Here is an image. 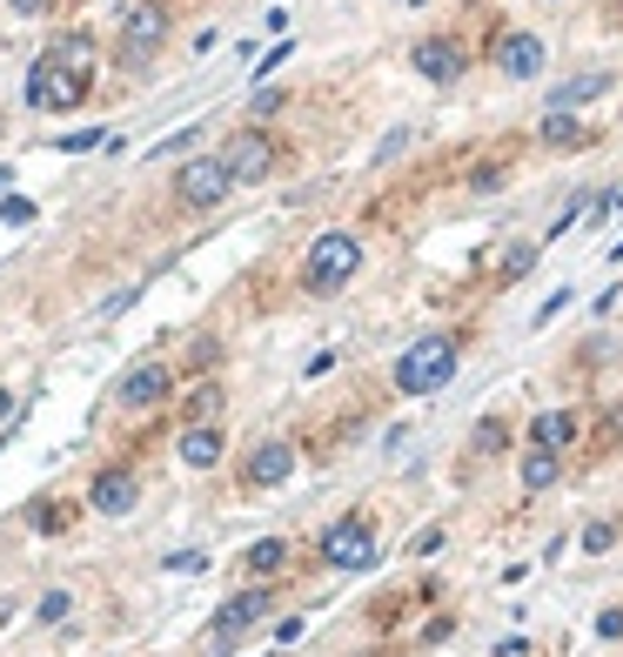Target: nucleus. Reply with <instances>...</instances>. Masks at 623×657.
Instances as JSON below:
<instances>
[{
  "label": "nucleus",
  "instance_id": "f257e3e1",
  "mask_svg": "<svg viewBox=\"0 0 623 657\" xmlns=\"http://www.w3.org/2000/svg\"><path fill=\"white\" fill-rule=\"evenodd\" d=\"M101 67H107V48H101L94 27H54L48 48L34 54L21 94H27L34 114H54V122H61V114H81V108L94 101Z\"/></svg>",
  "mask_w": 623,
  "mask_h": 657
},
{
  "label": "nucleus",
  "instance_id": "f03ea898",
  "mask_svg": "<svg viewBox=\"0 0 623 657\" xmlns=\"http://www.w3.org/2000/svg\"><path fill=\"white\" fill-rule=\"evenodd\" d=\"M369 268V242L356 228H316V236L302 242V262H295V295L302 302H335L363 282Z\"/></svg>",
  "mask_w": 623,
  "mask_h": 657
},
{
  "label": "nucleus",
  "instance_id": "7ed1b4c3",
  "mask_svg": "<svg viewBox=\"0 0 623 657\" xmlns=\"http://www.w3.org/2000/svg\"><path fill=\"white\" fill-rule=\"evenodd\" d=\"M462 350H470V329H422L403 342V356L389 363V390L403 403H422V396H443L456 369H462Z\"/></svg>",
  "mask_w": 623,
  "mask_h": 657
},
{
  "label": "nucleus",
  "instance_id": "20e7f679",
  "mask_svg": "<svg viewBox=\"0 0 623 657\" xmlns=\"http://www.w3.org/2000/svg\"><path fill=\"white\" fill-rule=\"evenodd\" d=\"M168 41H175V0H128L122 8V21H114V67L128 74V81H148L154 67H162V54H168Z\"/></svg>",
  "mask_w": 623,
  "mask_h": 657
},
{
  "label": "nucleus",
  "instance_id": "39448f33",
  "mask_svg": "<svg viewBox=\"0 0 623 657\" xmlns=\"http://www.w3.org/2000/svg\"><path fill=\"white\" fill-rule=\"evenodd\" d=\"M215 154L228 162L236 188H268V181H282L289 162H295V148L276 135V122H242V128H228Z\"/></svg>",
  "mask_w": 623,
  "mask_h": 657
},
{
  "label": "nucleus",
  "instance_id": "423d86ee",
  "mask_svg": "<svg viewBox=\"0 0 623 657\" xmlns=\"http://www.w3.org/2000/svg\"><path fill=\"white\" fill-rule=\"evenodd\" d=\"M175 396H181V369H175V356H135L122 376H114V390H107V403H114V416H162V409H175Z\"/></svg>",
  "mask_w": 623,
  "mask_h": 657
},
{
  "label": "nucleus",
  "instance_id": "0eeeda50",
  "mask_svg": "<svg viewBox=\"0 0 623 657\" xmlns=\"http://www.w3.org/2000/svg\"><path fill=\"white\" fill-rule=\"evenodd\" d=\"M376 557H382V523H376V510H363V504L342 510V517H329L322 536H316V564L335 570V577L376 570Z\"/></svg>",
  "mask_w": 623,
  "mask_h": 657
},
{
  "label": "nucleus",
  "instance_id": "6e6552de",
  "mask_svg": "<svg viewBox=\"0 0 623 657\" xmlns=\"http://www.w3.org/2000/svg\"><path fill=\"white\" fill-rule=\"evenodd\" d=\"M228 202H236V175H228V162H221L215 148L175 162V175H168V209L175 215H215Z\"/></svg>",
  "mask_w": 623,
  "mask_h": 657
},
{
  "label": "nucleus",
  "instance_id": "1a4fd4ad",
  "mask_svg": "<svg viewBox=\"0 0 623 657\" xmlns=\"http://www.w3.org/2000/svg\"><path fill=\"white\" fill-rule=\"evenodd\" d=\"M295 470H302V443H295L289 430L255 437V443L236 456V496H276V490L295 483Z\"/></svg>",
  "mask_w": 623,
  "mask_h": 657
},
{
  "label": "nucleus",
  "instance_id": "9d476101",
  "mask_svg": "<svg viewBox=\"0 0 623 657\" xmlns=\"http://www.w3.org/2000/svg\"><path fill=\"white\" fill-rule=\"evenodd\" d=\"M276 604H282V584H242L228 604H215L208 631H202L208 657H236V644H242L255 624H268V617H276Z\"/></svg>",
  "mask_w": 623,
  "mask_h": 657
},
{
  "label": "nucleus",
  "instance_id": "9b49d317",
  "mask_svg": "<svg viewBox=\"0 0 623 657\" xmlns=\"http://www.w3.org/2000/svg\"><path fill=\"white\" fill-rule=\"evenodd\" d=\"M490 67L503 81H543L550 74V41L536 27H517V21H496L490 27Z\"/></svg>",
  "mask_w": 623,
  "mask_h": 657
},
{
  "label": "nucleus",
  "instance_id": "f8f14e48",
  "mask_svg": "<svg viewBox=\"0 0 623 657\" xmlns=\"http://www.w3.org/2000/svg\"><path fill=\"white\" fill-rule=\"evenodd\" d=\"M470 67H476V48H470V34H456V27H436L409 48V74L430 81V88H456Z\"/></svg>",
  "mask_w": 623,
  "mask_h": 657
},
{
  "label": "nucleus",
  "instance_id": "ddd939ff",
  "mask_svg": "<svg viewBox=\"0 0 623 657\" xmlns=\"http://www.w3.org/2000/svg\"><path fill=\"white\" fill-rule=\"evenodd\" d=\"M141 490H148V483H141V463H135V456H107V463H94L81 504H88L94 517H107V523H122V517H135Z\"/></svg>",
  "mask_w": 623,
  "mask_h": 657
},
{
  "label": "nucleus",
  "instance_id": "4468645a",
  "mask_svg": "<svg viewBox=\"0 0 623 657\" xmlns=\"http://www.w3.org/2000/svg\"><path fill=\"white\" fill-rule=\"evenodd\" d=\"M175 463L194 470V477L221 470V463H228V416H215V422H175Z\"/></svg>",
  "mask_w": 623,
  "mask_h": 657
},
{
  "label": "nucleus",
  "instance_id": "2eb2a0df",
  "mask_svg": "<svg viewBox=\"0 0 623 657\" xmlns=\"http://www.w3.org/2000/svg\"><path fill=\"white\" fill-rule=\"evenodd\" d=\"M603 128L590 122V114H576V108H543V122H536V148L543 154H583V148H597Z\"/></svg>",
  "mask_w": 623,
  "mask_h": 657
},
{
  "label": "nucleus",
  "instance_id": "dca6fc26",
  "mask_svg": "<svg viewBox=\"0 0 623 657\" xmlns=\"http://www.w3.org/2000/svg\"><path fill=\"white\" fill-rule=\"evenodd\" d=\"M536 262H543V236H510L503 255H496V268H490V295H510L517 282H530Z\"/></svg>",
  "mask_w": 623,
  "mask_h": 657
},
{
  "label": "nucleus",
  "instance_id": "f3484780",
  "mask_svg": "<svg viewBox=\"0 0 623 657\" xmlns=\"http://www.w3.org/2000/svg\"><path fill=\"white\" fill-rule=\"evenodd\" d=\"M523 443H543V450H576L583 443V409H570V403H557V409H536L530 416V430H523Z\"/></svg>",
  "mask_w": 623,
  "mask_h": 657
},
{
  "label": "nucleus",
  "instance_id": "a211bd4d",
  "mask_svg": "<svg viewBox=\"0 0 623 657\" xmlns=\"http://www.w3.org/2000/svg\"><path fill=\"white\" fill-rule=\"evenodd\" d=\"M188 396H175V422H215L228 416V382L221 376H188Z\"/></svg>",
  "mask_w": 623,
  "mask_h": 657
},
{
  "label": "nucleus",
  "instance_id": "6ab92c4d",
  "mask_svg": "<svg viewBox=\"0 0 623 657\" xmlns=\"http://www.w3.org/2000/svg\"><path fill=\"white\" fill-rule=\"evenodd\" d=\"M289 564H295V544H289V536H255V544L242 551V577H249V584H282Z\"/></svg>",
  "mask_w": 623,
  "mask_h": 657
},
{
  "label": "nucleus",
  "instance_id": "aec40b11",
  "mask_svg": "<svg viewBox=\"0 0 623 657\" xmlns=\"http://www.w3.org/2000/svg\"><path fill=\"white\" fill-rule=\"evenodd\" d=\"M517 181V148H496V154H476L470 162V175H462V188H470L476 202H490V195H503V188Z\"/></svg>",
  "mask_w": 623,
  "mask_h": 657
},
{
  "label": "nucleus",
  "instance_id": "412c9836",
  "mask_svg": "<svg viewBox=\"0 0 623 657\" xmlns=\"http://www.w3.org/2000/svg\"><path fill=\"white\" fill-rule=\"evenodd\" d=\"M603 94H616V74L610 67H583V74H570V81H557L550 88V108H590V101H603Z\"/></svg>",
  "mask_w": 623,
  "mask_h": 657
},
{
  "label": "nucleus",
  "instance_id": "4be33fe9",
  "mask_svg": "<svg viewBox=\"0 0 623 657\" xmlns=\"http://www.w3.org/2000/svg\"><path fill=\"white\" fill-rule=\"evenodd\" d=\"M517 477H523V490H530V496H543V490H557V483H563V450H543V443H523V456H517Z\"/></svg>",
  "mask_w": 623,
  "mask_h": 657
},
{
  "label": "nucleus",
  "instance_id": "5701e85b",
  "mask_svg": "<svg viewBox=\"0 0 623 657\" xmlns=\"http://www.w3.org/2000/svg\"><path fill=\"white\" fill-rule=\"evenodd\" d=\"M470 456H483V463H496V456H510V416H503V409L476 416V430H470Z\"/></svg>",
  "mask_w": 623,
  "mask_h": 657
},
{
  "label": "nucleus",
  "instance_id": "b1692460",
  "mask_svg": "<svg viewBox=\"0 0 623 657\" xmlns=\"http://www.w3.org/2000/svg\"><path fill=\"white\" fill-rule=\"evenodd\" d=\"M221 356H228V350H221V336H194V342H188V356H181L175 369H181V382H188V376H221Z\"/></svg>",
  "mask_w": 623,
  "mask_h": 657
},
{
  "label": "nucleus",
  "instance_id": "393cba45",
  "mask_svg": "<svg viewBox=\"0 0 623 657\" xmlns=\"http://www.w3.org/2000/svg\"><path fill=\"white\" fill-rule=\"evenodd\" d=\"M616 536H623V523H616V517H590L576 544H583V557H610V551H616Z\"/></svg>",
  "mask_w": 623,
  "mask_h": 657
},
{
  "label": "nucleus",
  "instance_id": "a878e982",
  "mask_svg": "<svg viewBox=\"0 0 623 657\" xmlns=\"http://www.w3.org/2000/svg\"><path fill=\"white\" fill-rule=\"evenodd\" d=\"M27 523L41 536H67L74 530V504H48V496H41V504H27Z\"/></svg>",
  "mask_w": 623,
  "mask_h": 657
},
{
  "label": "nucleus",
  "instance_id": "bb28decb",
  "mask_svg": "<svg viewBox=\"0 0 623 657\" xmlns=\"http://www.w3.org/2000/svg\"><path fill=\"white\" fill-rule=\"evenodd\" d=\"M202 135H208V122H188L181 135H168V141H154V148H148V162H181V154H188L194 141H202Z\"/></svg>",
  "mask_w": 623,
  "mask_h": 657
},
{
  "label": "nucleus",
  "instance_id": "cd10ccee",
  "mask_svg": "<svg viewBox=\"0 0 623 657\" xmlns=\"http://www.w3.org/2000/svg\"><path fill=\"white\" fill-rule=\"evenodd\" d=\"M101 141H107V128L94 122V128H67V135H54L48 148H54V154H88V148H101Z\"/></svg>",
  "mask_w": 623,
  "mask_h": 657
},
{
  "label": "nucleus",
  "instance_id": "c85d7f7f",
  "mask_svg": "<svg viewBox=\"0 0 623 657\" xmlns=\"http://www.w3.org/2000/svg\"><path fill=\"white\" fill-rule=\"evenodd\" d=\"M34 617H41V624H61V617H74V591H67V584L41 591V604H34Z\"/></svg>",
  "mask_w": 623,
  "mask_h": 657
},
{
  "label": "nucleus",
  "instance_id": "c756f323",
  "mask_svg": "<svg viewBox=\"0 0 623 657\" xmlns=\"http://www.w3.org/2000/svg\"><path fill=\"white\" fill-rule=\"evenodd\" d=\"M34 215H41V209H34L27 195H14V188H8V195H0V228H27Z\"/></svg>",
  "mask_w": 623,
  "mask_h": 657
},
{
  "label": "nucleus",
  "instance_id": "7c9ffc66",
  "mask_svg": "<svg viewBox=\"0 0 623 657\" xmlns=\"http://www.w3.org/2000/svg\"><path fill=\"white\" fill-rule=\"evenodd\" d=\"M409 141H416V128H389V135L376 141V168H389V162H396V154H403Z\"/></svg>",
  "mask_w": 623,
  "mask_h": 657
},
{
  "label": "nucleus",
  "instance_id": "2f4dec72",
  "mask_svg": "<svg viewBox=\"0 0 623 657\" xmlns=\"http://www.w3.org/2000/svg\"><path fill=\"white\" fill-rule=\"evenodd\" d=\"M14 21H48V14H61V0H0Z\"/></svg>",
  "mask_w": 623,
  "mask_h": 657
},
{
  "label": "nucleus",
  "instance_id": "473e14b6",
  "mask_svg": "<svg viewBox=\"0 0 623 657\" xmlns=\"http://www.w3.org/2000/svg\"><path fill=\"white\" fill-rule=\"evenodd\" d=\"M282 88H255V101H249V122H268V114H282Z\"/></svg>",
  "mask_w": 623,
  "mask_h": 657
},
{
  "label": "nucleus",
  "instance_id": "72a5a7b5",
  "mask_svg": "<svg viewBox=\"0 0 623 657\" xmlns=\"http://www.w3.org/2000/svg\"><path fill=\"white\" fill-rule=\"evenodd\" d=\"M597 637H603V644H623V604L597 610Z\"/></svg>",
  "mask_w": 623,
  "mask_h": 657
},
{
  "label": "nucleus",
  "instance_id": "f704fd0d",
  "mask_svg": "<svg viewBox=\"0 0 623 657\" xmlns=\"http://www.w3.org/2000/svg\"><path fill=\"white\" fill-rule=\"evenodd\" d=\"M436 551H443V523H430V530L409 536V557H436Z\"/></svg>",
  "mask_w": 623,
  "mask_h": 657
},
{
  "label": "nucleus",
  "instance_id": "c9c22d12",
  "mask_svg": "<svg viewBox=\"0 0 623 657\" xmlns=\"http://www.w3.org/2000/svg\"><path fill=\"white\" fill-rule=\"evenodd\" d=\"M563 308H570V289H557V295H550V302H543V308H536V329H550V323H557V316H563Z\"/></svg>",
  "mask_w": 623,
  "mask_h": 657
},
{
  "label": "nucleus",
  "instance_id": "e433bc0d",
  "mask_svg": "<svg viewBox=\"0 0 623 657\" xmlns=\"http://www.w3.org/2000/svg\"><path fill=\"white\" fill-rule=\"evenodd\" d=\"M289 54H295V48H289V41H276V48H268V54H262V67H255V81H268V74H276V67H282Z\"/></svg>",
  "mask_w": 623,
  "mask_h": 657
},
{
  "label": "nucleus",
  "instance_id": "4c0bfd02",
  "mask_svg": "<svg viewBox=\"0 0 623 657\" xmlns=\"http://www.w3.org/2000/svg\"><path fill=\"white\" fill-rule=\"evenodd\" d=\"M329 369H335V350H316V356L302 363V376H308V382H316V376H329Z\"/></svg>",
  "mask_w": 623,
  "mask_h": 657
},
{
  "label": "nucleus",
  "instance_id": "58836bf2",
  "mask_svg": "<svg viewBox=\"0 0 623 657\" xmlns=\"http://www.w3.org/2000/svg\"><path fill=\"white\" fill-rule=\"evenodd\" d=\"M202 564H208L202 551H175V557H162V570H202Z\"/></svg>",
  "mask_w": 623,
  "mask_h": 657
},
{
  "label": "nucleus",
  "instance_id": "ea45409f",
  "mask_svg": "<svg viewBox=\"0 0 623 657\" xmlns=\"http://www.w3.org/2000/svg\"><path fill=\"white\" fill-rule=\"evenodd\" d=\"M14 416H21V396L8 390V382H0V430H8V422H14Z\"/></svg>",
  "mask_w": 623,
  "mask_h": 657
},
{
  "label": "nucleus",
  "instance_id": "a19ab883",
  "mask_svg": "<svg viewBox=\"0 0 623 657\" xmlns=\"http://www.w3.org/2000/svg\"><path fill=\"white\" fill-rule=\"evenodd\" d=\"M8 188H14V168H8V162H0V195H8Z\"/></svg>",
  "mask_w": 623,
  "mask_h": 657
},
{
  "label": "nucleus",
  "instance_id": "79ce46f5",
  "mask_svg": "<svg viewBox=\"0 0 623 657\" xmlns=\"http://www.w3.org/2000/svg\"><path fill=\"white\" fill-rule=\"evenodd\" d=\"M610 209H623V188H616V195H610Z\"/></svg>",
  "mask_w": 623,
  "mask_h": 657
},
{
  "label": "nucleus",
  "instance_id": "37998d69",
  "mask_svg": "<svg viewBox=\"0 0 623 657\" xmlns=\"http://www.w3.org/2000/svg\"><path fill=\"white\" fill-rule=\"evenodd\" d=\"M610 262H623V242H616V249H610Z\"/></svg>",
  "mask_w": 623,
  "mask_h": 657
},
{
  "label": "nucleus",
  "instance_id": "c03bdc74",
  "mask_svg": "<svg viewBox=\"0 0 623 657\" xmlns=\"http://www.w3.org/2000/svg\"><path fill=\"white\" fill-rule=\"evenodd\" d=\"M403 8H422V0H403Z\"/></svg>",
  "mask_w": 623,
  "mask_h": 657
}]
</instances>
